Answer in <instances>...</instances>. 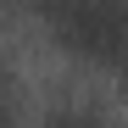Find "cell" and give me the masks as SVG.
<instances>
[{
    "instance_id": "cell-1",
    "label": "cell",
    "mask_w": 128,
    "mask_h": 128,
    "mask_svg": "<svg viewBox=\"0 0 128 128\" xmlns=\"http://www.w3.org/2000/svg\"><path fill=\"white\" fill-rule=\"evenodd\" d=\"M39 17L72 56L95 67H128V6L122 0H39Z\"/></svg>"
},
{
    "instance_id": "cell-2",
    "label": "cell",
    "mask_w": 128,
    "mask_h": 128,
    "mask_svg": "<svg viewBox=\"0 0 128 128\" xmlns=\"http://www.w3.org/2000/svg\"><path fill=\"white\" fill-rule=\"evenodd\" d=\"M6 106H11V89H6V67H0V117H6Z\"/></svg>"
}]
</instances>
